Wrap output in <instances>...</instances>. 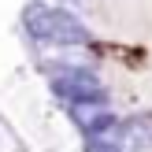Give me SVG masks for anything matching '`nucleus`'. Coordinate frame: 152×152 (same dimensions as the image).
<instances>
[{"label":"nucleus","instance_id":"7ed1b4c3","mask_svg":"<svg viewBox=\"0 0 152 152\" xmlns=\"http://www.w3.org/2000/svg\"><path fill=\"white\" fill-rule=\"evenodd\" d=\"M67 108H71V123L82 130V137H104V134H111V126L119 119L108 108V100H78Z\"/></svg>","mask_w":152,"mask_h":152},{"label":"nucleus","instance_id":"20e7f679","mask_svg":"<svg viewBox=\"0 0 152 152\" xmlns=\"http://www.w3.org/2000/svg\"><path fill=\"white\" fill-rule=\"evenodd\" d=\"M111 137L123 145V152H145V148H152V111H134L130 119H115Z\"/></svg>","mask_w":152,"mask_h":152},{"label":"nucleus","instance_id":"f257e3e1","mask_svg":"<svg viewBox=\"0 0 152 152\" xmlns=\"http://www.w3.org/2000/svg\"><path fill=\"white\" fill-rule=\"evenodd\" d=\"M22 30L34 37L37 45H59V48H74V45H89L93 34L86 30V22L74 19L71 11L45 0H30L22 7Z\"/></svg>","mask_w":152,"mask_h":152},{"label":"nucleus","instance_id":"f03ea898","mask_svg":"<svg viewBox=\"0 0 152 152\" xmlns=\"http://www.w3.org/2000/svg\"><path fill=\"white\" fill-rule=\"evenodd\" d=\"M52 71V93L63 96L67 104H78V100H108V89H104V82L96 78L93 71H86V67H59V63H48Z\"/></svg>","mask_w":152,"mask_h":152}]
</instances>
